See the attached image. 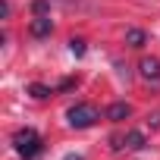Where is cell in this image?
I'll return each instance as SVG.
<instances>
[{
    "label": "cell",
    "mask_w": 160,
    "mask_h": 160,
    "mask_svg": "<svg viewBox=\"0 0 160 160\" xmlns=\"http://www.w3.org/2000/svg\"><path fill=\"white\" fill-rule=\"evenodd\" d=\"M13 148H16V154H22L25 160H35V157L41 154V135H38L35 129H19V132L13 135Z\"/></svg>",
    "instance_id": "1"
},
{
    "label": "cell",
    "mask_w": 160,
    "mask_h": 160,
    "mask_svg": "<svg viewBox=\"0 0 160 160\" xmlns=\"http://www.w3.org/2000/svg\"><path fill=\"white\" fill-rule=\"evenodd\" d=\"M66 119H69L72 129H88V126H94V122L101 119V113H98L94 104H75V107H69Z\"/></svg>",
    "instance_id": "2"
},
{
    "label": "cell",
    "mask_w": 160,
    "mask_h": 160,
    "mask_svg": "<svg viewBox=\"0 0 160 160\" xmlns=\"http://www.w3.org/2000/svg\"><path fill=\"white\" fill-rule=\"evenodd\" d=\"M138 69H141V78H148V82H160V60H154V57H144Z\"/></svg>",
    "instance_id": "3"
},
{
    "label": "cell",
    "mask_w": 160,
    "mask_h": 160,
    "mask_svg": "<svg viewBox=\"0 0 160 160\" xmlns=\"http://www.w3.org/2000/svg\"><path fill=\"white\" fill-rule=\"evenodd\" d=\"M28 32H32L35 38H44V35H50V32H53V22H50V16H35V19H32V25H28Z\"/></svg>",
    "instance_id": "4"
},
{
    "label": "cell",
    "mask_w": 160,
    "mask_h": 160,
    "mask_svg": "<svg viewBox=\"0 0 160 160\" xmlns=\"http://www.w3.org/2000/svg\"><path fill=\"white\" fill-rule=\"evenodd\" d=\"M129 116H132V107H129L126 101H119V104H110V107H107V119H113V122L129 119Z\"/></svg>",
    "instance_id": "5"
},
{
    "label": "cell",
    "mask_w": 160,
    "mask_h": 160,
    "mask_svg": "<svg viewBox=\"0 0 160 160\" xmlns=\"http://www.w3.org/2000/svg\"><path fill=\"white\" fill-rule=\"evenodd\" d=\"M126 41H129V47H144L148 38H144L141 28H129V32H126Z\"/></svg>",
    "instance_id": "6"
},
{
    "label": "cell",
    "mask_w": 160,
    "mask_h": 160,
    "mask_svg": "<svg viewBox=\"0 0 160 160\" xmlns=\"http://www.w3.org/2000/svg\"><path fill=\"white\" fill-rule=\"evenodd\" d=\"M122 144H126V148H132V151H138V148H144V135H141V132H126Z\"/></svg>",
    "instance_id": "7"
},
{
    "label": "cell",
    "mask_w": 160,
    "mask_h": 160,
    "mask_svg": "<svg viewBox=\"0 0 160 160\" xmlns=\"http://www.w3.org/2000/svg\"><path fill=\"white\" fill-rule=\"evenodd\" d=\"M47 7H50L47 0H35V3H32V10H35V16H44V13H47Z\"/></svg>",
    "instance_id": "8"
},
{
    "label": "cell",
    "mask_w": 160,
    "mask_h": 160,
    "mask_svg": "<svg viewBox=\"0 0 160 160\" xmlns=\"http://www.w3.org/2000/svg\"><path fill=\"white\" fill-rule=\"evenodd\" d=\"M69 50H72V53H85V41H75V38H72V41H69Z\"/></svg>",
    "instance_id": "9"
},
{
    "label": "cell",
    "mask_w": 160,
    "mask_h": 160,
    "mask_svg": "<svg viewBox=\"0 0 160 160\" xmlns=\"http://www.w3.org/2000/svg\"><path fill=\"white\" fill-rule=\"evenodd\" d=\"M32 94H35V98H47L50 88H44V85H32Z\"/></svg>",
    "instance_id": "10"
},
{
    "label": "cell",
    "mask_w": 160,
    "mask_h": 160,
    "mask_svg": "<svg viewBox=\"0 0 160 160\" xmlns=\"http://www.w3.org/2000/svg\"><path fill=\"white\" fill-rule=\"evenodd\" d=\"M63 160H85V157H78V154H66Z\"/></svg>",
    "instance_id": "11"
}]
</instances>
